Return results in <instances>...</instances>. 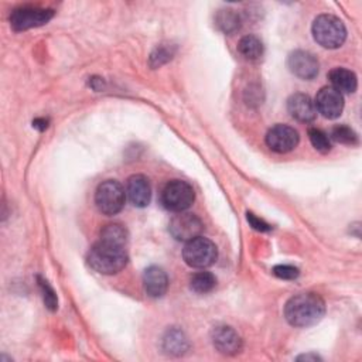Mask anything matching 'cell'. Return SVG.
<instances>
[{
	"label": "cell",
	"mask_w": 362,
	"mask_h": 362,
	"mask_svg": "<svg viewBox=\"0 0 362 362\" xmlns=\"http://www.w3.org/2000/svg\"><path fill=\"white\" fill-rule=\"evenodd\" d=\"M298 359H305V361H307V359H314V361H317V359H320V358H318L317 355H310V354H308V355H303V356H298Z\"/></svg>",
	"instance_id": "obj_27"
},
{
	"label": "cell",
	"mask_w": 362,
	"mask_h": 362,
	"mask_svg": "<svg viewBox=\"0 0 362 362\" xmlns=\"http://www.w3.org/2000/svg\"><path fill=\"white\" fill-rule=\"evenodd\" d=\"M325 313V303L317 293H300L284 305V317L293 327H310L317 324Z\"/></svg>",
	"instance_id": "obj_1"
},
{
	"label": "cell",
	"mask_w": 362,
	"mask_h": 362,
	"mask_svg": "<svg viewBox=\"0 0 362 362\" xmlns=\"http://www.w3.org/2000/svg\"><path fill=\"white\" fill-rule=\"evenodd\" d=\"M298 133L287 124H276L266 134V144L276 153H288L298 144Z\"/></svg>",
	"instance_id": "obj_9"
},
{
	"label": "cell",
	"mask_w": 362,
	"mask_h": 362,
	"mask_svg": "<svg viewBox=\"0 0 362 362\" xmlns=\"http://www.w3.org/2000/svg\"><path fill=\"white\" fill-rule=\"evenodd\" d=\"M143 286L144 291L150 297L157 298L165 294L168 287V277L161 267L150 266L143 273Z\"/></svg>",
	"instance_id": "obj_15"
},
{
	"label": "cell",
	"mask_w": 362,
	"mask_h": 362,
	"mask_svg": "<svg viewBox=\"0 0 362 362\" xmlns=\"http://www.w3.org/2000/svg\"><path fill=\"white\" fill-rule=\"evenodd\" d=\"M315 110L327 119H337L344 109V98L332 86L320 89L314 100Z\"/></svg>",
	"instance_id": "obj_11"
},
{
	"label": "cell",
	"mask_w": 362,
	"mask_h": 362,
	"mask_svg": "<svg viewBox=\"0 0 362 362\" xmlns=\"http://www.w3.org/2000/svg\"><path fill=\"white\" fill-rule=\"evenodd\" d=\"M127 195L134 206L144 208L151 199V187L148 180L141 174H134L127 180Z\"/></svg>",
	"instance_id": "obj_14"
},
{
	"label": "cell",
	"mask_w": 362,
	"mask_h": 362,
	"mask_svg": "<svg viewBox=\"0 0 362 362\" xmlns=\"http://www.w3.org/2000/svg\"><path fill=\"white\" fill-rule=\"evenodd\" d=\"M298 269L290 264H277L273 267V274L283 280H293L298 276Z\"/></svg>",
	"instance_id": "obj_24"
},
{
	"label": "cell",
	"mask_w": 362,
	"mask_h": 362,
	"mask_svg": "<svg viewBox=\"0 0 362 362\" xmlns=\"http://www.w3.org/2000/svg\"><path fill=\"white\" fill-rule=\"evenodd\" d=\"M311 31L317 44L328 49L341 47L346 38V28L344 23L332 14L318 16L313 23Z\"/></svg>",
	"instance_id": "obj_3"
},
{
	"label": "cell",
	"mask_w": 362,
	"mask_h": 362,
	"mask_svg": "<svg viewBox=\"0 0 362 362\" xmlns=\"http://www.w3.org/2000/svg\"><path fill=\"white\" fill-rule=\"evenodd\" d=\"M308 137H310V141L313 144V147L325 154L331 150V141H329V137L327 136V133H324L321 129H317V127H311L308 130Z\"/></svg>",
	"instance_id": "obj_21"
},
{
	"label": "cell",
	"mask_w": 362,
	"mask_h": 362,
	"mask_svg": "<svg viewBox=\"0 0 362 362\" xmlns=\"http://www.w3.org/2000/svg\"><path fill=\"white\" fill-rule=\"evenodd\" d=\"M247 221H249V223L252 225V228H255L256 230L264 232V230H269V229H270V225H269V223H266L263 219L255 216L253 214H247Z\"/></svg>",
	"instance_id": "obj_26"
},
{
	"label": "cell",
	"mask_w": 362,
	"mask_h": 362,
	"mask_svg": "<svg viewBox=\"0 0 362 362\" xmlns=\"http://www.w3.org/2000/svg\"><path fill=\"white\" fill-rule=\"evenodd\" d=\"M215 284H216V279L209 272H198V273L192 274V277L189 280L191 290H194L195 293H199V294L209 293L215 287Z\"/></svg>",
	"instance_id": "obj_20"
},
{
	"label": "cell",
	"mask_w": 362,
	"mask_h": 362,
	"mask_svg": "<svg viewBox=\"0 0 362 362\" xmlns=\"http://www.w3.org/2000/svg\"><path fill=\"white\" fill-rule=\"evenodd\" d=\"M171 58V52H168V49L164 48H157L154 54H151V65L157 66L160 64H163L164 61Z\"/></svg>",
	"instance_id": "obj_25"
},
{
	"label": "cell",
	"mask_w": 362,
	"mask_h": 362,
	"mask_svg": "<svg viewBox=\"0 0 362 362\" xmlns=\"http://www.w3.org/2000/svg\"><path fill=\"white\" fill-rule=\"evenodd\" d=\"M163 346L168 354L173 355H181L187 351L188 348V341L185 338V335L182 334V331L180 329H170L167 331L164 341H163Z\"/></svg>",
	"instance_id": "obj_18"
},
{
	"label": "cell",
	"mask_w": 362,
	"mask_h": 362,
	"mask_svg": "<svg viewBox=\"0 0 362 362\" xmlns=\"http://www.w3.org/2000/svg\"><path fill=\"white\" fill-rule=\"evenodd\" d=\"M287 110L290 116L298 122L308 123L317 116L315 105L311 98L305 93H294L287 100Z\"/></svg>",
	"instance_id": "obj_13"
},
{
	"label": "cell",
	"mask_w": 362,
	"mask_h": 362,
	"mask_svg": "<svg viewBox=\"0 0 362 362\" xmlns=\"http://www.w3.org/2000/svg\"><path fill=\"white\" fill-rule=\"evenodd\" d=\"M202 221L191 212H178L170 221L168 230L180 242H188L197 236H201Z\"/></svg>",
	"instance_id": "obj_8"
},
{
	"label": "cell",
	"mask_w": 362,
	"mask_h": 362,
	"mask_svg": "<svg viewBox=\"0 0 362 362\" xmlns=\"http://www.w3.org/2000/svg\"><path fill=\"white\" fill-rule=\"evenodd\" d=\"M288 69L301 79H313L317 76L320 65L317 58L304 49H296L288 55L287 59Z\"/></svg>",
	"instance_id": "obj_10"
},
{
	"label": "cell",
	"mask_w": 362,
	"mask_h": 362,
	"mask_svg": "<svg viewBox=\"0 0 362 362\" xmlns=\"http://www.w3.org/2000/svg\"><path fill=\"white\" fill-rule=\"evenodd\" d=\"M185 263L195 269H205L212 266L218 257V249L212 240L204 236H197L188 240L182 249Z\"/></svg>",
	"instance_id": "obj_4"
},
{
	"label": "cell",
	"mask_w": 362,
	"mask_h": 362,
	"mask_svg": "<svg viewBox=\"0 0 362 362\" xmlns=\"http://www.w3.org/2000/svg\"><path fill=\"white\" fill-rule=\"evenodd\" d=\"M331 137L338 141V143H342V144H356L358 143V136L356 133L348 127V126H344V124H339V126H335L331 132Z\"/></svg>",
	"instance_id": "obj_22"
},
{
	"label": "cell",
	"mask_w": 362,
	"mask_h": 362,
	"mask_svg": "<svg viewBox=\"0 0 362 362\" xmlns=\"http://www.w3.org/2000/svg\"><path fill=\"white\" fill-rule=\"evenodd\" d=\"M214 346L225 355H235L242 348V339L239 334L228 325H219L212 329Z\"/></svg>",
	"instance_id": "obj_12"
},
{
	"label": "cell",
	"mask_w": 362,
	"mask_h": 362,
	"mask_svg": "<svg viewBox=\"0 0 362 362\" xmlns=\"http://www.w3.org/2000/svg\"><path fill=\"white\" fill-rule=\"evenodd\" d=\"M124 201L126 192L120 182L106 180L98 185L95 192V204L102 214L107 216L119 214L124 206Z\"/></svg>",
	"instance_id": "obj_5"
},
{
	"label": "cell",
	"mask_w": 362,
	"mask_h": 362,
	"mask_svg": "<svg viewBox=\"0 0 362 362\" xmlns=\"http://www.w3.org/2000/svg\"><path fill=\"white\" fill-rule=\"evenodd\" d=\"M216 27L225 34H232L240 27V17L232 8H222L215 16Z\"/></svg>",
	"instance_id": "obj_17"
},
{
	"label": "cell",
	"mask_w": 362,
	"mask_h": 362,
	"mask_svg": "<svg viewBox=\"0 0 362 362\" xmlns=\"http://www.w3.org/2000/svg\"><path fill=\"white\" fill-rule=\"evenodd\" d=\"M52 16H54V11L51 8L24 6V7L16 8L11 13L10 23L16 31H23V30L47 24L52 18Z\"/></svg>",
	"instance_id": "obj_7"
},
{
	"label": "cell",
	"mask_w": 362,
	"mask_h": 362,
	"mask_svg": "<svg viewBox=\"0 0 362 362\" xmlns=\"http://www.w3.org/2000/svg\"><path fill=\"white\" fill-rule=\"evenodd\" d=\"M38 284H40V288H41V293H42V298H44L45 305H47L51 311L57 310V307H58V298H57L55 291L52 290V287L48 284L47 280H44V279H41V277H38Z\"/></svg>",
	"instance_id": "obj_23"
},
{
	"label": "cell",
	"mask_w": 362,
	"mask_h": 362,
	"mask_svg": "<svg viewBox=\"0 0 362 362\" xmlns=\"http://www.w3.org/2000/svg\"><path fill=\"white\" fill-rule=\"evenodd\" d=\"M328 79L335 90L342 93H354L358 86L356 75L346 68H334L328 74Z\"/></svg>",
	"instance_id": "obj_16"
},
{
	"label": "cell",
	"mask_w": 362,
	"mask_h": 362,
	"mask_svg": "<svg viewBox=\"0 0 362 362\" xmlns=\"http://www.w3.org/2000/svg\"><path fill=\"white\" fill-rule=\"evenodd\" d=\"M195 192L192 187L182 180H173L161 191V204L171 212H182L194 202Z\"/></svg>",
	"instance_id": "obj_6"
},
{
	"label": "cell",
	"mask_w": 362,
	"mask_h": 362,
	"mask_svg": "<svg viewBox=\"0 0 362 362\" xmlns=\"http://www.w3.org/2000/svg\"><path fill=\"white\" fill-rule=\"evenodd\" d=\"M89 266L100 274H115L127 263L126 243L100 238L88 253Z\"/></svg>",
	"instance_id": "obj_2"
},
{
	"label": "cell",
	"mask_w": 362,
	"mask_h": 362,
	"mask_svg": "<svg viewBox=\"0 0 362 362\" xmlns=\"http://www.w3.org/2000/svg\"><path fill=\"white\" fill-rule=\"evenodd\" d=\"M238 51L246 59H257L263 54V44L256 35H245L238 44Z\"/></svg>",
	"instance_id": "obj_19"
}]
</instances>
